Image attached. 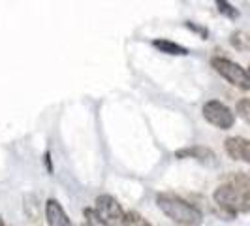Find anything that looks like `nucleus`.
I'll return each instance as SVG.
<instances>
[{
  "instance_id": "1",
  "label": "nucleus",
  "mask_w": 250,
  "mask_h": 226,
  "mask_svg": "<svg viewBox=\"0 0 250 226\" xmlns=\"http://www.w3.org/2000/svg\"><path fill=\"white\" fill-rule=\"evenodd\" d=\"M156 205L167 219H171L179 226H201L203 225V213L200 209L187 202L185 198L171 194V192H160L156 196Z\"/></svg>"
},
{
  "instance_id": "2",
  "label": "nucleus",
  "mask_w": 250,
  "mask_h": 226,
  "mask_svg": "<svg viewBox=\"0 0 250 226\" xmlns=\"http://www.w3.org/2000/svg\"><path fill=\"white\" fill-rule=\"evenodd\" d=\"M214 202L218 207H222L229 215L237 213H250V196L239 190L231 183H224L214 190L213 194Z\"/></svg>"
},
{
  "instance_id": "3",
  "label": "nucleus",
  "mask_w": 250,
  "mask_h": 226,
  "mask_svg": "<svg viewBox=\"0 0 250 226\" xmlns=\"http://www.w3.org/2000/svg\"><path fill=\"white\" fill-rule=\"evenodd\" d=\"M211 66L218 75H222L229 85H233L239 90H250V74L247 68H243L231 59L226 57H213Z\"/></svg>"
},
{
  "instance_id": "4",
  "label": "nucleus",
  "mask_w": 250,
  "mask_h": 226,
  "mask_svg": "<svg viewBox=\"0 0 250 226\" xmlns=\"http://www.w3.org/2000/svg\"><path fill=\"white\" fill-rule=\"evenodd\" d=\"M201 113H203V119L218 130H229L235 125V113L220 100L205 102L201 108Z\"/></svg>"
},
{
  "instance_id": "5",
  "label": "nucleus",
  "mask_w": 250,
  "mask_h": 226,
  "mask_svg": "<svg viewBox=\"0 0 250 226\" xmlns=\"http://www.w3.org/2000/svg\"><path fill=\"white\" fill-rule=\"evenodd\" d=\"M94 211L105 223V226H126V211L111 194H100L96 198Z\"/></svg>"
},
{
  "instance_id": "6",
  "label": "nucleus",
  "mask_w": 250,
  "mask_h": 226,
  "mask_svg": "<svg viewBox=\"0 0 250 226\" xmlns=\"http://www.w3.org/2000/svg\"><path fill=\"white\" fill-rule=\"evenodd\" d=\"M175 158H179V160L192 158V160H198L205 166H213V164H216V153L205 145H188V147L175 151Z\"/></svg>"
},
{
  "instance_id": "7",
  "label": "nucleus",
  "mask_w": 250,
  "mask_h": 226,
  "mask_svg": "<svg viewBox=\"0 0 250 226\" xmlns=\"http://www.w3.org/2000/svg\"><path fill=\"white\" fill-rule=\"evenodd\" d=\"M224 149L229 158H233V160H237V162L250 164V139L241 138V136L226 138Z\"/></svg>"
},
{
  "instance_id": "8",
  "label": "nucleus",
  "mask_w": 250,
  "mask_h": 226,
  "mask_svg": "<svg viewBox=\"0 0 250 226\" xmlns=\"http://www.w3.org/2000/svg\"><path fill=\"white\" fill-rule=\"evenodd\" d=\"M43 213H45L47 226H74V223L70 221L68 213L64 211L62 203L59 200H55V198H49V200L45 202Z\"/></svg>"
},
{
  "instance_id": "9",
  "label": "nucleus",
  "mask_w": 250,
  "mask_h": 226,
  "mask_svg": "<svg viewBox=\"0 0 250 226\" xmlns=\"http://www.w3.org/2000/svg\"><path fill=\"white\" fill-rule=\"evenodd\" d=\"M152 45H154V49H158L160 53H166V55H171V57H187V55H190L188 47L177 44L173 40H166V38L152 40Z\"/></svg>"
},
{
  "instance_id": "10",
  "label": "nucleus",
  "mask_w": 250,
  "mask_h": 226,
  "mask_svg": "<svg viewBox=\"0 0 250 226\" xmlns=\"http://www.w3.org/2000/svg\"><path fill=\"white\" fill-rule=\"evenodd\" d=\"M229 42H231V45L239 51H245L250 47V38L247 32H243V30H235L231 38H229Z\"/></svg>"
},
{
  "instance_id": "11",
  "label": "nucleus",
  "mask_w": 250,
  "mask_h": 226,
  "mask_svg": "<svg viewBox=\"0 0 250 226\" xmlns=\"http://www.w3.org/2000/svg\"><path fill=\"white\" fill-rule=\"evenodd\" d=\"M216 4V8H218V12L222 13L224 17H228V19H239V10L233 6V4H229V2H226V0H216L214 2Z\"/></svg>"
},
{
  "instance_id": "12",
  "label": "nucleus",
  "mask_w": 250,
  "mask_h": 226,
  "mask_svg": "<svg viewBox=\"0 0 250 226\" xmlns=\"http://www.w3.org/2000/svg\"><path fill=\"white\" fill-rule=\"evenodd\" d=\"M228 183L235 185L239 190H243L245 194H249L250 196V174H235Z\"/></svg>"
},
{
  "instance_id": "13",
  "label": "nucleus",
  "mask_w": 250,
  "mask_h": 226,
  "mask_svg": "<svg viewBox=\"0 0 250 226\" xmlns=\"http://www.w3.org/2000/svg\"><path fill=\"white\" fill-rule=\"evenodd\" d=\"M235 113H237L245 123L250 125V98H241L237 102V106H235Z\"/></svg>"
},
{
  "instance_id": "14",
  "label": "nucleus",
  "mask_w": 250,
  "mask_h": 226,
  "mask_svg": "<svg viewBox=\"0 0 250 226\" xmlns=\"http://www.w3.org/2000/svg\"><path fill=\"white\" fill-rule=\"evenodd\" d=\"M83 215H85V219H87L88 226H105V223H104L100 217H98V213L94 211V207H87V209L83 211Z\"/></svg>"
},
{
  "instance_id": "15",
  "label": "nucleus",
  "mask_w": 250,
  "mask_h": 226,
  "mask_svg": "<svg viewBox=\"0 0 250 226\" xmlns=\"http://www.w3.org/2000/svg\"><path fill=\"white\" fill-rule=\"evenodd\" d=\"M185 26H187V28H190L192 32H196V34H200L201 40H207V38H209V30H207L205 26L196 25V23H192V21H187V23H185Z\"/></svg>"
},
{
  "instance_id": "16",
  "label": "nucleus",
  "mask_w": 250,
  "mask_h": 226,
  "mask_svg": "<svg viewBox=\"0 0 250 226\" xmlns=\"http://www.w3.org/2000/svg\"><path fill=\"white\" fill-rule=\"evenodd\" d=\"M43 162H45V168H47V174H53V162H51V151H45V155H43Z\"/></svg>"
},
{
  "instance_id": "17",
  "label": "nucleus",
  "mask_w": 250,
  "mask_h": 226,
  "mask_svg": "<svg viewBox=\"0 0 250 226\" xmlns=\"http://www.w3.org/2000/svg\"><path fill=\"white\" fill-rule=\"evenodd\" d=\"M0 226H8V225H6V221L2 219V215H0Z\"/></svg>"
},
{
  "instance_id": "18",
  "label": "nucleus",
  "mask_w": 250,
  "mask_h": 226,
  "mask_svg": "<svg viewBox=\"0 0 250 226\" xmlns=\"http://www.w3.org/2000/svg\"><path fill=\"white\" fill-rule=\"evenodd\" d=\"M247 70H249V74H250V66H249V68H247Z\"/></svg>"
}]
</instances>
